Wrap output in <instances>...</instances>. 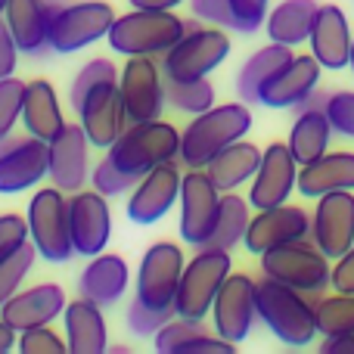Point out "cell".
<instances>
[{
    "label": "cell",
    "instance_id": "cell-1",
    "mask_svg": "<svg viewBox=\"0 0 354 354\" xmlns=\"http://www.w3.org/2000/svg\"><path fill=\"white\" fill-rule=\"evenodd\" d=\"M252 128L249 103H221L212 109L199 112L187 128L180 131V165L187 168H205L221 149L243 140Z\"/></svg>",
    "mask_w": 354,
    "mask_h": 354
},
{
    "label": "cell",
    "instance_id": "cell-2",
    "mask_svg": "<svg viewBox=\"0 0 354 354\" xmlns=\"http://www.w3.org/2000/svg\"><path fill=\"white\" fill-rule=\"evenodd\" d=\"M255 308L258 320L289 348H305L317 336L314 301L299 289L286 286V283L261 277L255 283Z\"/></svg>",
    "mask_w": 354,
    "mask_h": 354
},
{
    "label": "cell",
    "instance_id": "cell-3",
    "mask_svg": "<svg viewBox=\"0 0 354 354\" xmlns=\"http://www.w3.org/2000/svg\"><path fill=\"white\" fill-rule=\"evenodd\" d=\"M183 31L187 19L174 16V10H131L115 16L106 41L122 56H165Z\"/></svg>",
    "mask_w": 354,
    "mask_h": 354
},
{
    "label": "cell",
    "instance_id": "cell-4",
    "mask_svg": "<svg viewBox=\"0 0 354 354\" xmlns=\"http://www.w3.org/2000/svg\"><path fill=\"white\" fill-rule=\"evenodd\" d=\"M112 162L131 177H143L162 162H174L180 156V131L171 122L149 118V122H131L124 134L106 149Z\"/></svg>",
    "mask_w": 354,
    "mask_h": 354
},
{
    "label": "cell",
    "instance_id": "cell-5",
    "mask_svg": "<svg viewBox=\"0 0 354 354\" xmlns=\"http://www.w3.org/2000/svg\"><path fill=\"white\" fill-rule=\"evenodd\" d=\"M28 239L37 249V258L47 264H66L75 255L72 227H68V193L59 187L37 189L25 208Z\"/></svg>",
    "mask_w": 354,
    "mask_h": 354
},
{
    "label": "cell",
    "instance_id": "cell-6",
    "mask_svg": "<svg viewBox=\"0 0 354 354\" xmlns=\"http://www.w3.org/2000/svg\"><path fill=\"white\" fill-rule=\"evenodd\" d=\"M230 56V37L218 25H199V19H187L183 37L162 56V72L165 78L189 81L208 78L221 62Z\"/></svg>",
    "mask_w": 354,
    "mask_h": 354
},
{
    "label": "cell",
    "instance_id": "cell-7",
    "mask_svg": "<svg viewBox=\"0 0 354 354\" xmlns=\"http://www.w3.org/2000/svg\"><path fill=\"white\" fill-rule=\"evenodd\" d=\"M261 274L270 280H280L286 286L299 289L305 295H324L330 286V258L314 245V239H292V243L274 245V249L261 252Z\"/></svg>",
    "mask_w": 354,
    "mask_h": 354
},
{
    "label": "cell",
    "instance_id": "cell-8",
    "mask_svg": "<svg viewBox=\"0 0 354 354\" xmlns=\"http://www.w3.org/2000/svg\"><path fill=\"white\" fill-rule=\"evenodd\" d=\"M233 261L227 249H212V245H202L187 264H183L180 274V286L174 295V314L180 317H193V320H205L212 314L214 295L224 286V280L230 277Z\"/></svg>",
    "mask_w": 354,
    "mask_h": 354
},
{
    "label": "cell",
    "instance_id": "cell-9",
    "mask_svg": "<svg viewBox=\"0 0 354 354\" xmlns=\"http://www.w3.org/2000/svg\"><path fill=\"white\" fill-rule=\"evenodd\" d=\"M115 22V10L106 0H75L62 3L53 12L50 25V47L53 53H78L91 44L103 41Z\"/></svg>",
    "mask_w": 354,
    "mask_h": 354
},
{
    "label": "cell",
    "instance_id": "cell-10",
    "mask_svg": "<svg viewBox=\"0 0 354 354\" xmlns=\"http://www.w3.org/2000/svg\"><path fill=\"white\" fill-rule=\"evenodd\" d=\"M180 239L193 249H202L218 224L221 189L205 168H189L180 180Z\"/></svg>",
    "mask_w": 354,
    "mask_h": 354
},
{
    "label": "cell",
    "instance_id": "cell-11",
    "mask_svg": "<svg viewBox=\"0 0 354 354\" xmlns=\"http://www.w3.org/2000/svg\"><path fill=\"white\" fill-rule=\"evenodd\" d=\"M128 122H149L165 112V72L156 56H128L118 78Z\"/></svg>",
    "mask_w": 354,
    "mask_h": 354
},
{
    "label": "cell",
    "instance_id": "cell-12",
    "mask_svg": "<svg viewBox=\"0 0 354 354\" xmlns=\"http://www.w3.org/2000/svg\"><path fill=\"white\" fill-rule=\"evenodd\" d=\"M258 308H255V280L249 274H233L224 280V286L218 289L212 305V320L214 333L227 342L239 345L249 339L252 326H255Z\"/></svg>",
    "mask_w": 354,
    "mask_h": 354
},
{
    "label": "cell",
    "instance_id": "cell-13",
    "mask_svg": "<svg viewBox=\"0 0 354 354\" xmlns=\"http://www.w3.org/2000/svg\"><path fill=\"white\" fill-rule=\"evenodd\" d=\"M50 171V147L37 137H3L0 140V196H16L31 189Z\"/></svg>",
    "mask_w": 354,
    "mask_h": 354
},
{
    "label": "cell",
    "instance_id": "cell-14",
    "mask_svg": "<svg viewBox=\"0 0 354 354\" xmlns=\"http://www.w3.org/2000/svg\"><path fill=\"white\" fill-rule=\"evenodd\" d=\"M180 165L174 162H162L153 171H147L140 180L134 183V189L128 193V205H124V214H128L134 224H156L162 221L168 212L174 208V202L180 199Z\"/></svg>",
    "mask_w": 354,
    "mask_h": 354
},
{
    "label": "cell",
    "instance_id": "cell-15",
    "mask_svg": "<svg viewBox=\"0 0 354 354\" xmlns=\"http://www.w3.org/2000/svg\"><path fill=\"white\" fill-rule=\"evenodd\" d=\"M183 252L174 243H153L137 268V299L153 308H174V295L183 274Z\"/></svg>",
    "mask_w": 354,
    "mask_h": 354
},
{
    "label": "cell",
    "instance_id": "cell-16",
    "mask_svg": "<svg viewBox=\"0 0 354 354\" xmlns=\"http://www.w3.org/2000/svg\"><path fill=\"white\" fill-rule=\"evenodd\" d=\"M68 227H72L75 255L93 258L106 252L112 236V212L109 199L97 189H78L68 193Z\"/></svg>",
    "mask_w": 354,
    "mask_h": 354
},
{
    "label": "cell",
    "instance_id": "cell-17",
    "mask_svg": "<svg viewBox=\"0 0 354 354\" xmlns=\"http://www.w3.org/2000/svg\"><path fill=\"white\" fill-rule=\"evenodd\" d=\"M311 239L330 261L354 245V189H339L317 199L311 212Z\"/></svg>",
    "mask_w": 354,
    "mask_h": 354
},
{
    "label": "cell",
    "instance_id": "cell-18",
    "mask_svg": "<svg viewBox=\"0 0 354 354\" xmlns=\"http://www.w3.org/2000/svg\"><path fill=\"white\" fill-rule=\"evenodd\" d=\"M50 147V183L62 193H78L91 180V140L81 122L62 124V131L47 143Z\"/></svg>",
    "mask_w": 354,
    "mask_h": 354
},
{
    "label": "cell",
    "instance_id": "cell-19",
    "mask_svg": "<svg viewBox=\"0 0 354 354\" xmlns=\"http://www.w3.org/2000/svg\"><path fill=\"white\" fill-rule=\"evenodd\" d=\"M59 6L62 0H6L3 19L10 25L19 53L31 56V59H44L47 53H53L50 25H53V12Z\"/></svg>",
    "mask_w": 354,
    "mask_h": 354
},
{
    "label": "cell",
    "instance_id": "cell-20",
    "mask_svg": "<svg viewBox=\"0 0 354 354\" xmlns=\"http://www.w3.org/2000/svg\"><path fill=\"white\" fill-rule=\"evenodd\" d=\"M295 180H299V162H295L292 149L283 140H274L261 153V165H258L255 177H252L249 205L255 212L258 208L283 205L295 193Z\"/></svg>",
    "mask_w": 354,
    "mask_h": 354
},
{
    "label": "cell",
    "instance_id": "cell-21",
    "mask_svg": "<svg viewBox=\"0 0 354 354\" xmlns=\"http://www.w3.org/2000/svg\"><path fill=\"white\" fill-rule=\"evenodd\" d=\"M78 122L84 128L91 147L97 149H109L118 137L128 128V112H124L122 103V91H118V81H109V84L93 87L84 97L78 109Z\"/></svg>",
    "mask_w": 354,
    "mask_h": 354
},
{
    "label": "cell",
    "instance_id": "cell-22",
    "mask_svg": "<svg viewBox=\"0 0 354 354\" xmlns=\"http://www.w3.org/2000/svg\"><path fill=\"white\" fill-rule=\"evenodd\" d=\"M311 236V214L299 205H274V208H258L252 214L249 230H245L243 245L252 255L274 249V245L292 243V239H308Z\"/></svg>",
    "mask_w": 354,
    "mask_h": 354
},
{
    "label": "cell",
    "instance_id": "cell-23",
    "mask_svg": "<svg viewBox=\"0 0 354 354\" xmlns=\"http://www.w3.org/2000/svg\"><path fill=\"white\" fill-rule=\"evenodd\" d=\"M320 62L317 56H292L274 78L264 81L258 103L268 109H295L299 103H305L320 84Z\"/></svg>",
    "mask_w": 354,
    "mask_h": 354
},
{
    "label": "cell",
    "instance_id": "cell-24",
    "mask_svg": "<svg viewBox=\"0 0 354 354\" xmlns=\"http://www.w3.org/2000/svg\"><path fill=\"white\" fill-rule=\"evenodd\" d=\"M66 305L68 299L62 292V286L41 283V286H31V289H19L12 299H6L0 305V317L16 333H22V330H31V326H44L59 320Z\"/></svg>",
    "mask_w": 354,
    "mask_h": 354
},
{
    "label": "cell",
    "instance_id": "cell-25",
    "mask_svg": "<svg viewBox=\"0 0 354 354\" xmlns=\"http://www.w3.org/2000/svg\"><path fill=\"white\" fill-rule=\"evenodd\" d=\"M351 28H348V19H345L342 6L339 3H324L317 10V19H314V28H311V53L317 56V62L330 72H339V68L348 66V56H351Z\"/></svg>",
    "mask_w": 354,
    "mask_h": 354
},
{
    "label": "cell",
    "instance_id": "cell-26",
    "mask_svg": "<svg viewBox=\"0 0 354 354\" xmlns=\"http://www.w3.org/2000/svg\"><path fill=\"white\" fill-rule=\"evenodd\" d=\"M128 283H131L128 261L122 255L100 252V255L87 258L84 270L78 277V292L84 299L97 301L100 308H109L122 301V295L128 292Z\"/></svg>",
    "mask_w": 354,
    "mask_h": 354
},
{
    "label": "cell",
    "instance_id": "cell-27",
    "mask_svg": "<svg viewBox=\"0 0 354 354\" xmlns=\"http://www.w3.org/2000/svg\"><path fill=\"white\" fill-rule=\"evenodd\" d=\"M66 324V345L72 354H103L109 351V326H106L103 308L91 299H75L62 311Z\"/></svg>",
    "mask_w": 354,
    "mask_h": 354
},
{
    "label": "cell",
    "instance_id": "cell-28",
    "mask_svg": "<svg viewBox=\"0 0 354 354\" xmlns=\"http://www.w3.org/2000/svg\"><path fill=\"white\" fill-rule=\"evenodd\" d=\"M305 199H320L326 193H339V189H354V153L348 149H333L324 153L320 159L299 165V180H295Z\"/></svg>",
    "mask_w": 354,
    "mask_h": 354
},
{
    "label": "cell",
    "instance_id": "cell-29",
    "mask_svg": "<svg viewBox=\"0 0 354 354\" xmlns=\"http://www.w3.org/2000/svg\"><path fill=\"white\" fill-rule=\"evenodd\" d=\"M66 124L62 115L59 97H56V87L47 78H35L25 84V103H22V128L28 131L37 140H53L56 134Z\"/></svg>",
    "mask_w": 354,
    "mask_h": 354
},
{
    "label": "cell",
    "instance_id": "cell-30",
    "mask_svg": "<svg viewBox=\"0 0 354 354\" xmlns=\"http://www.w3.org/2000/svg\"><path fill=\"white\" fill-rule=\"evenodd\" d=\"M330 140H333V124L326 118V112L320 106H305V103L295 106V122L286 140L295 162L308 165V162L320 159L324 153H330Z\"/></svg>",
    "mask_w": 354,
    "mask_h": 354
},
{
    "label": "cell",
    "instance_id": "cell-31",
    "mask_svg": "<svg viewBox=\"0 0 354 354\" xmlns=\"http://www.w3.org/2000/svg\"><path fill=\"white\" fill-rule=\"evenodd\" d=\"M261 153L264 149H258L255 143L236 140L227 149H221V153L205 165V171L221 193H230V189H239L245 180L255 177L258 165H261Z\"/></svg>",
    "mask_w": 354,
    "mask_h": 354
},
{
    "label": "cell",
    "instance_id": "cell-32",
    "mask_svg": "<svg viewBox=\"0 0 354 354\" xmlns=\"http://www.w3.org/2000/svg\"><path fill=\"white\" fill-rule=\"evenodd\" d=\"M317 10H320L317 0H283V3H277L264 19L268 37L274 44H286V47L305 44L311 37Z\"/></svg>",
    "mask_w": 354,
    "mask_h": 354
},
{
    "label": "cell",
    "instance_id": "cell-33",
    "mask_svg": "<svg viewBox=\"0 0 354 354\" xmlns=\"http://www.w3.org/2000/svg\"><path fill=\"white\" fill-rule=\"evenodd\" d=\"M292 59V47L286 44H274L270 41L268 47L255 50L249 59L243 62V68L236 72V93L243 103H258V93H261L264 81L274 78L286 62Z\"/></svg>",
    "mask_w": 354,
    "mask_h": 354
},
{
    "label": "cell",
    "instance_id": "cell-34",
    "mask_svg": "<svg viewBox=\"0 0 354 354\" xmlns=\"http://www.w3.org/2000/svg\"><path fill=\"white\" fill-rule=\"evenodd\" d=\"M249 221H252L249 199L236 196V189H230V193H221L218 224H214V230H212V236H208L205 245H212V249H227V252L236 249V245L245 239Z\"/></svg>",
    "mask_w": 354,
    "mask_h": 354
},
{
    "label": "cell",
    "instance_id": "cell-35",
    "mask_svg": "<svg viewBox=\"0 0 354 354\" xmlns=\"http://www.w3.org/2000/svg\"><path fill=\"white\" fill-rule=\"evenodd\" d=\"M314 320L320 336H348L354 333V295H320L314 305Z\"/></svg>",
    "mask_w": 354,
    "mask_h": 354
},
{
    "label": "cell",
    "instance_id": "cell-36",
    "mask_svg": "<svg viewBox=\"0 0 354 354\" xmlns=\"http://www.w3.org/2000/svg\"><path fill=\"white\" fill-rule=\"evenodd\" d=\"M165 100L177 112L199 115V112L214 106V84L208 78H189V81L165 78Z\"/></svg>",
    "mask_w": 354,
    "mask_h": 354
},
{
    "label": "cell",
    "instance_id": "cell-37",
    "mask_svg": "<svg viewBox=\"0 0 354 354\" xmlns=\"http://www.w3.org/2000/svg\"><path fill=\"white\" fill-rule=\"evenodd\" d=\"M109 81H118V68H115V62H112V59L97 56V59L84 62V66H81V72L72 78V87H68V103H72V112L81 109L84 97L93 91V87L109 84Z\"/></svg>",
    "mask_w": 354,
    "mask_h": 354
},
{
    "label": "cell",
    "instance_id": "cell-38",
    "mask_svg": "<svg viewBox=\"0 0 354 354\" xmlns=\"http://www.w3.org/2000/svg\"><path fill=\"white\" fill-rule=\"evenodd\" d=\"M35 261H37V249L31 245V239L0 261V305L22 289V280L31 274Z\"/></svg>",
    "mask_w": 354,
    "mask_h": 354
},
{
    "label": "cell",
    "instance_id": "cell-39",
    "mask_svg": "<svg viewBox=\"0 0 354 354\" xmlns=\"http://www.w3.org/2000/svg\"><path fill=\"white\" fill-rule=\"evenodd\" d=\"M205 324L202 320H193V317H180V314H174L171 320H168L165 326H162L159 333H156V351L159 354H177L183 348V345L189 342V339L196 336H205Z\"/></svg>",
    "mask_w": 354,
    "mask_h": 354
},
{
    "label": "cell",
    "instance_id": "cell-40",
    "mask_svg": "<svg viewBox=\"0 0 354 354\" xmlns=\"http://www.w3.org/2000/svg\"><path fill=\"white\" fill-rule=\"evenodd\" d=\"M171 317H174V308H153L143 299H137V295L128 305V314H124L128 330L134 333V336H156Z\"/></svg>",
    "mask_w": 354,
    "mask_h": 354
},
{
    "label": "cell",
    "instance_id": "cell-41",
    "mask_svg": "<svg viewBox=\"0 0 354 354\" xmlns=\"http://www.w3.org/2000/svg\"><path fill=\"white\" fill-rule=\"evenodd\" d=\"M22 103H25V81L16 75L0 78V140L12 134V128L22 118Z\"/></svg>",
    "mask_w": 354,
    "mask_h": 354
},
{
    "label": "cell",
    "instance_id": "cell-42",
    "mask_svg": "<svg viewBox=\"0 0 354 354\" xmlns=\"http://www.w3.org/2000/svg\"><path fill=\"white\" fill-rule=\"evenodd\" d=\"M137 180H140V177L124 174L122 168H118L115 162L109 159V156L91 168V187L97 189V193H103L106 199H112V196H122V193H131Z\"/></svg>",
    "mask_w": 354,
    "mask_h": 354
},
{
    "label": "cell",
    "instance_id": "cell-43",
    "mask_svg": "<svg viewBox=\"0 0 354 354\" xmlns=\"http://www.w3.org/2000/svg\"><path fill=\"white\" fill-rule=\"evenodd\" d=\"M16 351H22V354H68V345L59 333L50 330V324H44V326H31V330L19 333Z\"/></svg>",
    "mask_w": 354,
    "mask_h": 354
},
{
    "label": "cell",
    "instance_id": "cell-44",
    "mask_svg": "<svg viewBox=\"0 0 354 354\" xmlns=\"http://www.w3.org/2000/svg\"><path fill=\"white\" fill-rule=\"evenodd\" d=\"M324 112H326V118H330V124H333V134L354 140V91L330 93V97H326Z\"/></svg>",
    "mask_w": 354,
    "mask_h": 354
},
{
    "label": "cell",
    "instance_id": "cell-45",
    "mask_svg": "<svg viewBox=\"0 0 354 354\" xmlns=\"http://www.w3.org/2000/svg\"><path fill=\"white\" fill-rule=\"evenodd\" d=\"M189 12L205 25L239 31V22H236V16H233L230 0H189Z\"/></svg>",
    "mask_w": 354,
    "mask_h": 354
},
{
    "label": "cell",
    "instance_id": "cell-46",
    "mask_svg": "<svg viewBox=\"0 0 354 354\" xmlns=\"http://www.w3.org/2000/svg\"><path fill=\"white\" fill-rule=\"evenodd\" d=\"M28 243V221L22 214H0V261Z\"/></svg>",
    "mask_w": 354,
    "mask_h": 354
},
{
    "label": "cell",
    "instance_id": "cell-47",
    "mask_svg": "<svg viewBox=\"0 0 354 354\" xmlns=\"http://www.w3.org/2000/svg\"><path fill=\"white\" fill-rule=\"evenodd\" d=\"M268 3L270 0H230L233 16L239 22V35H252L261 28L268 19Z\"/></svg>",
    "mask_w": 354,
    "mask_h": 354
},
{
    "label": "cell",
    "instance_id": "cell-48",
    "mask_svg": "<svg viewBox=\"0 0 354 354\" xmlns=\"http://www.w3.org/2000/svg\"><path fill=\"white\" fill-rule=\"evenodd\" d=\"M330 283L336 292H348L354 295V245L345 255L336 258V264H333V274H330Z\"/></svg>",
    "mask_w": 354,
    "mask_h": 354
},
{
    "label": "cell",
    "instance_id": "cell-49",
    "mask_svg": "<svg viewBox=\"0 0 354 354\" xmlns=\"http://www.w3.org/2000/svg\"><path fill=\"white\" fill-rule=\"evenodd\" d=\"M16 66H19V47L10 35V25L6 19L0 16V78H10L16 75Z\"/></svg>",
    "mask_w": 354,
    "mask_h": 354
},
{
    "label": "cell",
    "instance_id": "cell-50",
    "mask_svg": "<svg viewBox=\"0 0 354 354\" xmlns=\"http://www.w3.org/2000/svg\"><path fill=\"white\" fill-rule=\"evenodd\" d=\"M236 351V345L233 342H227V339H214V336H196V339H189L187 345H183L177 354H233Z\"/></svg>",
    "mask_w": 354,
    "mask_h": 354
},
{
    "label": "cell",
    "instance_id": "cell-51",
    "mask_svg": "<svg viewBox=\"0 0 354 354\" xmlns=\"http://www.w3.org/2000/svg\"><path fill=\"white\" fill-rule=\"evenodd\" d=\"M320 351L324 354H354V333H348V336H326Z\"/></svg>",
    "mask_w": 354,
    "mask_h": 354
},
{
    "label": "cell",
    "instance_id": "cell-52",
    "mask_svg": "<svg viewBox=\"0 0 354 354\" xmlns=\"http://www.w3.org/2000/svg\"><path fill=\"white\" fill-rule=\"evenodd\" d=\"M16 342H19V333L0 317V354H10L16 351Z\"/></svg>",
    "mask_w": 354,
    "mask_h": 354
},
{
    "label": "cell",
    "instance_id": "cell-53",
    "mask_svg": "<svg viewBox=\"0 0 354 354\" xmlns=\"http://www.w3.org/2000/svg\"><path fill=\"white\" fill-rule=\"evenodd\" d=\"M131 10H177L183 0H128Z\"/></svg>",
    "mask_w": 354,
    "mask_h": 354
},
{
    "label": "cell",
    "instance_id": "cell-54",
    "mask_svg": "<svg viewBox=\"0 0 354 354\" xmlns=\"http://www.w3.org/2000/svg\"><path fill=\"white\" fill-rule=\"evenodd\" d=\"M348 66H351V72H354V41H351V56H348Z\"/></svg>",
    "mask_w": 354,
    "mask_h": 354
},
{
    "label": "cell",
    "instance_id": "cell-55",
    "mask_svg": "<svg viewBox=\"0 0 354 354\" xmlns=\"http://www.w3.org/2000/svg\"><path fill=\"white\" fill-rule=\"evenodd\" d=\"M3 6H6V0H0V16H3Z\"/></svg>",
    "mask_w": 354,
    "mask_h": 354
}]
</instances>
